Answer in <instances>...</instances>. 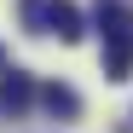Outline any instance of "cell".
I'll return each mask as SVG.
<instances>
[{"label": "cell", "mask_w": 133, "mask_h": 133, "mask_svg": "<svg viewBox=\"0 0 133 133\" xmlns=\"http://www.w3.org/2000/svg\"><path fill=\"white\" fill-rule=\"evenodd\" d=\"M98 35H104V75L127 81L133 75V6L98 0Z\"/></svg>", "instance_id": "obj_1"}, {"label": "cell", "mask_w": 133, "mask_h": 133, "mask_svg": "<svg viewBox=\"0 0 133 133\" xmlns=\"http://www.w3.org/2000/svg\"><path fill=\"white\" fill-rule=\"evenodd\" d=\"M41 35L81 41V35H87V23H81V6H75V0H46V23H41Z\"/></svg>", "instance_id": "obj_2"}, {"label": "cell", "mask_w": 133, "mask_h": 133, "mask_svg": "<svg viewBox=\"0 0 133 133\" xmlns=\"http://www.w3.org/2000/svg\"><path fill=\"white\" fill-rule=\"evenodd\" d=\"M35 104V81L23 75V70H0V110H12V116H23V110Z\"/></svg>", "instance_id": "obj_3"}, {"label": "cell", "mask_w": 133, "mask_h": 133, "mask_svg": "<svg viewBox=\"0 0 133 133\" xmlns=\"http://www.w3.org/2000/svg\"><path fill=\"white\" fill-rule=\"evenodd\" d=\"M35 98L46 104L58 122H75V116H81V98H75V87H64V81H46V87H35Z\"/></svg>", "instance_id": "obj_4"}, {"label": "cell", "mask_w": 133, "mask_h": 133, "mask_svg": "<svg viewBox=\"0 0 133 133\" xmlns=\"http://www.w3.org/2000/svg\"><path fill=\"white\" fill-rule=\"evenodd\" d=\"M17 17H23L29 35H41V23H46V0H17Z\"/></svg>", "instance_id": "obj_5"}, {"label": "cell", "mask_w": 133, "mask_h": 133, "mask_svg": "<svg viewBox=\"0 0 133 133\" xmlns=\"http://www.w3.org/2000/svg\"><path fill=\"white\" fill-rule=\"evenodd\" d=\"M0 70H6V46H0Z\"/></svg>", "instance_id": "obj_6"}]
</instances>
